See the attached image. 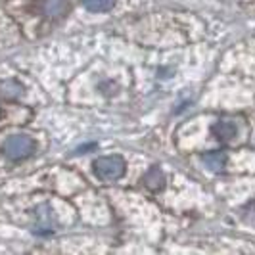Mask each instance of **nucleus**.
<instances>
[{"label": "nucleus", "mask_w": 255, "mask_h": 255, "mask_svg": "<svg viewBox=\"0 0 255 255\" xmlns=\"http://www.w3.org/2000/svg\"><path fill=\"white\" fill-rule=\"evenodd\" d=\"M37 150V144L31 136L27 134H13V136H8L4 146H2V152L8 159L12 161H21V159H27L29 155H33Z\"/></svg>", "instance_id": "1"}, {"label": "nucleus", "mask_w": 255, "mask_h": 255, "mask_svg": "<svg viewBox=\"0 0 255 255\" xmlns=\"http://www.w3.org/2000/svg\"><path fill=\"white\" fill-rule=\"evenodd\" d=\"M94 173L96 177L102 180H117L125 175V169H127V163L121 155H104V157H98L94 163Z\"/></svg>", "instance_id": "2"}, {"label": "nucleus", "mask_w": 255, "mask_h": 255, "mask_svg": "<svg viewBox=\"0 0 255 255\" xmlns=\"http://www.w3.org/2000/svg\"><path fill=\"white\" fill-rule=\"evenodd\" d=\"M40 10L48 17H62L69 10V2L67 0H42Z\"/></svg>", "instance_id": "3"}, {"label": "nucleus", "mask_w": 255, "mask_h": 255, "mask_svg": "<svg viewBox=\"0 0 255 255\" xmlns=\"http://www.w3.org/2000/svg\"><path fill=\"white\" fill-rule=\"evenodd\" d=\"M144 184H146V188H150V190L157 192L163 188V184H165V175H163V171L159 169V167H152L146 175H144Z\"/></svg>", "instance_id": "4"}, {"label": "nucleus", "mask_w": 255, "mask_h": 255, "mask_svg": "<svg viewBox=\"0 0 255 255\" xmlns=\"http://www.w3.org/2000/svg\"><path fill=\"white\" fill-rule=\"evenodd\" d=\"M202 161L205 163V167L209 169V171H223L225 165H227V153L223 152H209V153H204L202 155Z\"/></svg>", "instance_id": "5"}, {"label": "nucleus", "mask_w": 255, "mask_h": 255, "mask_svg": "<svg viewBox=\"0 0 255 255\" xmlns=\"http://www.w3.org/2000/svg\"><path fill=\"white\" fill-rule=\"evenodd\" d=\"M211 130H213V134L217 136L219 140H223V142H229L236 136V127H234V123H230V121H219V123H215V125L211 127Z\"/></svg>", "instance_id": "6"}, {"label": "nucleus", "mask_w": 255, "mask_h": 255, "mask_svg": "<svg viewBox=\"0 0 255 255\" xmlns=\"http://www.w3.org/2000/svg\"><path fill=\"white\" fill-rule=\"evenodd\" d=\"M117 0H83V6L89 10V12L94 13H102V12H110L115 6Z\"/></svg>", "instance_id": "7"}, {"label": "nucleus", "mask_w": 255, "mask_h": 255, "mask_svg": "<svg viewBox=\"0 0 255 255\" xmlns=\"http://www.w3.org/2000/svg\"><path fill=\"white\" fill-rule=\"evenodd\" d=\"M0 89H2L0 90L2 96H6V98H19L23 94V87L17 81H4L0 85Z\"/></svg>", "instance_id": "8"}, {"label": "nucleus", "mask_w": 255, "mask_h": 255, "mask_svg": "<svg viewBox=\"0 0 255 255\" xmlns=\"http://www.w3.org/2000/svg\"><path fill=\"white\" fill-rule=\"evenodd\" d=\"M37 221H38V229H46V232H50V221H54V215H52V207L48 205L46 207V213H40V207H37Z\"/></svg>", "instance_id": "9"}]
</instances>
